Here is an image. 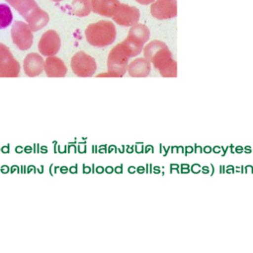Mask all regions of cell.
Wrapping results in <instances>:
<instances>
[{
	"label": "cell",
	"instance_id": "20",
	"mask_svg": "<svg viewBox=\"0 0 253 253\" xmlns=\"http://www.w3.org/2000/svg\"><path fill=\"white\" fill-rule=\"evenodd\" d=\"M51 1H54V2H60V1H62V0H51Z\"/></svg>",
	"mask_w": 253,
	"mask_h": 253
},
{
	"label": "cell",
	"instance_id": "10",
	"mask_svg": "<svg viewBox=\"0 0 253 253\" xmlns=\"http://www.w3.org/2000/svg\"><path fill=\"white\" fill-rule=\"evenodd\" d=\"M44 60L42 55L37 52H31L26 55L23 62V68L25 73L30 77H36L41 75L43 71Z\"/></svg>",
	"mask_w": 253,
	"mask_h": 253
},
{
	"label": "cell",
	"instance_id": "19",
	"mask_svg": "<svg viewBox=\"0 0 253 253\" xmlns=\"http://www.w3.org/2000/svg\"><path fill=\"white\" fill-rule=\"evenodd\" d=\"M136 1L142 5H146V4H150V3L154 2V0H136Z\"/></svg>",
	"mask_w": 253,
	"mask_h": 253
},
{
	"label": "cell",
	"instance_id": "6",
	"mask_svg": "<svg viewBox=\"0 0 253 253\" xmlns=\"http://www.w3.org/2000/svg\"><path fill=\"white\" fill-rule=\"evenodd\" d=\"M20 64L13 56L9 47L0 42V77H17Z\"/></svg>",
	"mask_w": 253,
	"mask_h": 253
},
{
	"label": "cell",
	"instance_id": "4",
	"mask_svg": "<svg viewBox=\"0 0 253 253\" xmlns=\"http://www.w3.org/2000/svg\"><path fill=\"white\" fill-rule=\"evenodd\" d=\"M70 66L73 73L79 77H90L97 69L96 60L84 51H78L72 56Z\"/></svg>",
	"mask_w": 253,
	"mask_h": 253
},
{
	"label": "cell",
	"instance_id": "2",
	"mask_svg": "<svg viewBox=\"0 0 253 253\" xmlns=\"http://www.w3.org/2000/svg\"><path fill=\"white\" fill-rule=\"evenodd\" d=\"M117 32L115 25L106 20H101L90 24L85 30L87 42L95 47H105L113 43L116 40Z\"/></svg>",
	"mask_w": 253,
	"mask_h": 253
},
{
	"label": "cell",
	"instance_id": "18",
	"mask_svg": "<svg viewBox=\"0 0 253 253\" xmlns=\"http://www.w3.org/2000/svg\"><path fill=\"white\" fill-rule=\"evenodd\" d=\"M13 20V14L9 5L0 3V29L9 27Z\"/></svg>",
	"mask_w": 253,
	"mask_h": 253
},
{
	"label": "cell",
	"instance_id": "5",
	"mask_svg": "<svg viewBox=\"0 0 253 253\" xmlns=\"http://www.w3.org/2000/svg\"><path fill=\"white\" fill-rule=\"evenodd\" d=\"M11 38L13 43L21 50L29 49L32 46L34 41L33 31L27 23L22 21H16L12 25Z\"/></svg>",
	"mask_w": 253,
	"mask_h": 253
},
{
	"label": "cell",
	"instance_id": "9",
	"mask_svg": "<svg viewBox=\"0 0 253 253\" xmlns=\"http://www.w3.org/2000/svg\"><path fill=\"white\" fill-rule=\"evenodd\" d=\"M151 15L159 20L174 18L177 15L176 0H156L150 7Z\"/></svg>",
	"mask_w": 253,
	"mask_h": 253
},
{
	"label": "cell",
	"instance_id": "8",
	"mask_svg": "<svg viewBox=\"0 0 253 253\" xmlns=\"http://www.w3.org/2000/svg\"><path fill=\"white\" fill-rule=\"evenodd\" d=\"M139 10L134 6H128L126 4H120L119 8L113 15V20L125 27H131L139 20Z\"/></svg>",
	"mask_w": 253,
	"mask_h": 253
},
{
	"label": "cell",
	"instance_id": "11",
	"mask_svg": "<svg viewBox=\"0 0 253 253\" xmlns=\"http://www.w3.org/2000/svg\"><path fill=\"white\" fill-rule=\"evenodd\" d=\"M43 71L48 77H64L67 73V67L64 61L57 56H47L44 60Z\"/></svg>",
	"mask_w": 253,
	"mask_h": 253
},
{
	"label": "cell",
	"instance_id": "3",
	"mask_svg": "<svg viewBox=\"0 0 253 253\" xmlns=\"http://www.w3.org/2000/svg\"><path fill=\"white\" fill-rule=\"evenodd\" d=\"M130 57L126 45L121 42L111 49L107 59L108 73L100 74V76H113L122 77L128 65V58Z\"/></svg>",
	"mask_w": 253,
	"mask_h": 253
},
{
	"label": "cell",
	"instance_id": "7",
	"mask_svg": "<svg viewBox=\"0 0 253 253\" xmlns=\"http://www.w3.org/2000/svg\"><path fill=\"white\" fill-rule=\"evenodd\" d=\"M61 45L60 38L58 34L54 30H47L44 32L38 43V48L40 53L44 56H52L55 55Z\"/></svg>",
	"mask_w": 253,
	"mask_h": 253
},
{
	"label": "cell",
	"instance_id": "1",
	"mask_svg": "<svg viewBox=\"0 0 253 253\" xmlns=\"http://www.w3.org/2000/svg\"><path fill=\"white\" fill-rule=\"evenodd\" d=\"M144 57L148 59L164 77L177 76V63L172 58L168 46L160 41H152L143 49Z\"/></svg>",
	"mask_w": 253,
	"mask_h": 253
},
{
	"label": "cell",
	"instance_id": "13",
	"mask_svg": "<svg viewBox=\"0 0 253 253\" xmlns=\"http://www.w3.org/2000/svg\"><path fill=\"white\" fill-rule=\"evenodd\" d=\"M92 11L104 17H113L120 6L119 0H91Z\"/></svg>",
	"mask_w": 253,
	"mask_h": 253
},
{
	"label": "cell",
	"instance_id": "14",
	"mask_svg": "<svg viewBox=\"0 0 253 253\" xmlns=\"http://www.w3.org/2000/svg\"><path fill=\"white\" fill-rule=\"evenodd\" d=\"M150 70V61L145 57L136 58L127 65L128 74L132 77H146Z\"/></svg>",
	"mask_w": 253,
	"mask_h": 253
},
{
	"label": "cell",
	"instance_id": "17",
	"mask_svg": "<svg viewBox=\"0 0 253 253\" xmlns=\"http://www.w3.org/2000/svg\"><path fill=\"white\" fill-rule=\"evenodd\" d=\"M92 11L91 0H72L71 13L78 17H85Z\"/></svg>",
	"mask_w": 253,
	"mask_h": 253
},
{
	"label": "cell",
	"instance_id": "16",
	"mask_svg": "<svg viewBox=\"0 0 253 253\" xmlns=\"http://www.w3.org/2000/svg\"><path fill=\"white\" fill-rule=\"evenodd\" d=\"M8 5L12 6L25 19L32 11L39 7L35 0H5Z\"/></svg>",
	"mask_w": 253,
	"mask_h": 253
},
{
	"label": "cell",
	"instance_id": "15",
	"mask_svg": "<svg viewBox=\"0 0 253 253\" xmlns=\"http://www.w3.org/2000/svg\"><path fill=\"white\" fill-rule=\"evenodd\" d=\"M149 36H150L149 29L142 24L136 23L130 27V30L128 31V36L126 39L136 44L143 46V44L149 40Z\"/></svg>",
	"mask_w": 253,
	"mask_h": 253
},
{
	"label": "cell",
	"instance_id": "12",
	"mask_svg": "<svg viewBox=\"0 0 253 253\" xmlns=\"http://www.w3.org/2000/svg\"><path fill=\"white\" fill-rule=\"evenodd\" d=\"M25 21L33 32H37L47 25L49 21V16L39 6L25 18Z\"/></svg>",
	"mask_w": 253,
	"mask_h": 253
}]
</instances>
